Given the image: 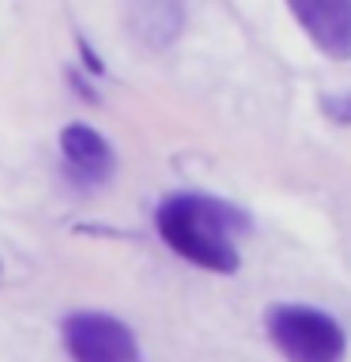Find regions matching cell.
<instances>
[{
	"mask_svg": "<svg viewBox=\"0 0 351 362\" xmlns=\"http://www.w3.org/2000/svg\"><path fill=\"white\" fill-rule=\"evenodd\" d=\"M155 226L163 242L185 257L189 264L231 276L238 272V234L249 230V219L234 204H223L215 197H200V192H181L170 197L163 208L155 211Z\"/></svg>",
	"mask_w": 351,
	"mask_h": 362,
	"instance_id": "6da1fadb",
	"label": "cell"
},
{
	"mask_svg": "<svg viewBox=\"0 0 351 362\" xmlns=\"http://www.w3.org/2000/svg\"><path fill=\"white\" fill-rule=\"evenodd\" d=\"M272 344L287 362H344L347 339L325 310L313 305H272L265 317Z\"/></svg>",
	"mask_w": 351,
	"mask_h": 362,
	"instance_id": "7a4b0ae2",
	"label": "cell"
},
{
	"mask_svg": "<svg viewBox=\"0 0 351 362\" xmlns=\"http://www.w3.org/2000/svg\"><path fill=\"white\" fill-rule=\"evenodd\" d=\"M64 347L72 362H140L132 328L98 310H79L68 317Z\"/></svg>",
	"mask_w": 351,
	"mask_h": 362,
	"instance_id": "3957f363",
	"label": "cell"
},
{
	"mask_svg": "<svg viewBox=\"0 0 351 362\" xmlns=\"http://www.w3.org/2000/svg\"><path fill=\"white\" fill-rule=\"evenodd\" d=\"M287 8L328 61H351V0H287Z\"/></svg>",
	"mask_w": 351,
	"mask_h": 362,
	"instance_id": "277c9868",
	"label": "cell"
},
{
	"mask_svg": "<svg viewBox=\"0 0 351 362\" xmlns=\"http://www.w3.org/2000/svg\"><path fill=\"white\" fill-rule=\"evenodd\" d=\"M61 155L68 174L79 185H106L113 174V147L84 121H72L61 129Z\"/></svg>",
	"mask_w": 351,
	"mask_h": 362,
	"instance_id": "5b68a950",
	"label": "cell"
},
{
	"mask_svg": "<svg viewBox=\"0 0 351 362\" xmlns=\"http://www.w3.org/2000/svg\"><path fill=\"white\" fill-rule=\"evenodd\" d=\"M129 23L144 45L166 49L185 27V0H132Z\"/></svg>",
	"mask_w": 351,
	"mask_h": 362,
	"instance_id": "8992f818",
	"label": "cell"
},
{
	"mask_svg": "<svg viewBox=\"0 0 351 362\" xmlns=\"http://www.w3.org/2000/svg\"><path fill=\"white\" fill-rule=\"evenodd\" d=\"M321 110H325L328 121L351 124V95H325V98H321Z\"/></svg>",
	"mask_w": 351,
	"mask_h": 362,
	"instance_id": "52a82bcc",
	"label": "cell"
},
{
	"mask_svg": "<svg viewBox=\"0 0 351 362\" xmlns=\"http://www.w3.org/2000/svg\"><path fill=\"white\" fill-rule=\"evenodd\" d=\"M0 272H4V268H0Z\"/></svg>",
	"mask_w": 351,
	"mask_h": 362,
	"instance_id": "ba28073f",
	"label": "cell"
}]
</instances>
